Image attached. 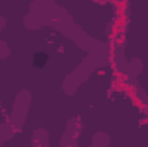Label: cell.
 <instances>
[{"label":"cell","mask_w":148,"mask_h":147,"mask_svg":"<svg viewBox=\"0 0 148 147\" xmlns=\"http://www.w3.org/2000/svg\"><path fill=\"white\" fill-rule=\"evenodd\" d=\"M43 64H47V55L45 54H38L36 57H35V66L41 68Z\"/></svg>","instance_id":"1"}]
</instances>
